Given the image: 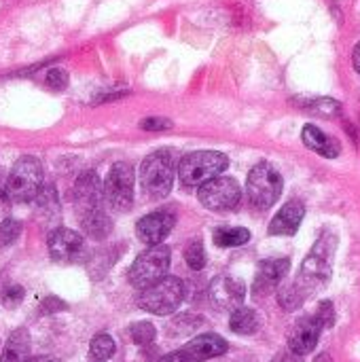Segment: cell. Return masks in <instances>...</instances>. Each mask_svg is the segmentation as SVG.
<instances>
[{
    "label": "cell",
    "instance_id": "obj_5",
    "mask_svg": "<svg viewBox=\"0 0 360 362\" xmlns=\"http://www.w3.org/2000/svg\"><path fill=\"white\" fill-rule=\"evenodd\" d=\"M229 165V159L223 155V153H216V151H197V153H191L187 155L182 161H180V168H178V176H180V182L185 187H202L206 185L208 180L221 176Z\"/></svg>",
    "mask_w": 360,
    "mask_h": 362
},
{
    "label": "cell",
    "instance_id": "obj_6",
    "mask_svg": "<svg viewBox=\"0 0 360 362\" xmlns=\"http://www.w3.org/2000/svg\"><path fill=\"white\" fill-rule=\"evenodd\" d=\"M170 261H172V252L168 246H163V244L151 246L149 250L138 255V259L132 263L129 274H127L129 284L138 291L153 286L155 282L166 278V274L170 269Z\"/></svg>",
    "mask_w": 360,
    "mask_h": 362
},
{
    "label": "cell",
    "instance_id": "obj_15",
    "mask_svg": "<svg viewBox=\"0 0 360 362\" xmlns=\"http://www.w3.org/2000/svg\"><path fill=\"white\" fill-rule=\"evenodd\" d=\"M104 202V185L95 172H83L74 182V204L76 212L100 208Z\"/></svg>",
    "mask_w": 360,
    "mask_h": 362
},
{
    "label": "cell",
    "instance_id": "obj_32",
    "mask_svg": "<svg viewBox=\"0 0 360 362\" xmlns=\"http://www.w3.org/2000/svg\"><path fill=\"white\" fill-rule=\"evenodd\" d=\"M23 297H25V293H23L21 286H17V284L15 286H8L4 291V295H2V305L8 308V310H13V308H17L23 301Z\"/></svg>",
    "mask_w": 360,
    "mask_h": 362
},
{
    "label": "cell",
    "instance_id": "obj_29",
    "mask_svg": "<svg viewBox=\"0 0 360 362\" xmlns=\"http://www.w3.org/2000/svg\"><path fill=\"white\" fill-rule=\"evenodd\" d=\"M21 233V223L15 221V218H4L0 223V248L4 246H11Z\"/></svg>",
    "mask_w": 360,
    "mask_h": 362
},
{
    "label": "cell",
    "instance_id": "obj_38",
    "mask_svg": "<svg viewBox=\"0 0 360 362\" xmlns=\"http://www.w3.org/2000/svg\"><path fill=\"white\" fill-rule=\"evenodd\" d=\"M28 362H57L55 358H51V356H36V358H30Z\"/></svg>",
    "mask_w": 360,
    "mask_h": 362
},
{
    "label": "cell",
    "instance_id": "obj_37",
    "mask_svg": "<svg viewBox=\"0 0 360 362\" xmlns=\"http://www.w3.org/2000/svg\"><path fill=\"white\" fill-rule=\"evenodd\" d=\"M352 64H354V70L360 74V42L354 47V53H352Z\"/></svg>",
    "mask_w": 360,
    "mask_h": 362
},
{
    "label": "cell",
    "instance_id": "obj_11",
    "mask_svg": "<svg viewBox=\"0 0 360 362\" xmlns=\"http://www.w3.org/2000/svg\"><path fill=\"white\" fill-rule=\"evenodd\" d=\"M208 297L212 305L221 312H236L246 299V286L233 276H216L208 286Z\"/></svg>",
    "mask_w": 360,
    "mask_h": 362
},
{
    "label": "cell",
    "instance_id": "obj_4",
    "mask_svg": "<svg viewBox=\"0 0 360 362\" xmlns=\"http://www.w3.org/2000/svg\"><path fill=\"white\" fill-rule=\"evenodd\" d=\"M185 299V284L174 276H166L163 280L155 282L153 286L140 291L138 308L155 314V316H170L174 314Z\"/></svg>",
    "mask_w": 360,
    "mask_h": 362
},
{
    "label": "cell",
    "instance_id": "obj_28",
    "mask_svg": "<svg viewBox=\"0 0 360 362\" xmlns=\"http://www.w3.org/2000/svg\"><path fill=\"white\" fill-rule=\"evenodd\" d=\"M199 325H202V318H197L193 314H185V316H180V318H176L172 322V327L168 329V333L170 335H187V333L195 331Z\"/></svg>",
    "mask_w": 360,
    "mask_h": 362
},
{
    "label": "cell",
    "instance_id": "obj_12",
    "mask_svg": "<svg viewBox=\"0 0 360 362\" xmlns=\"http://www.w3.org/2000/svg\"><path fill=\"white\" fill-rule=\"evenodd\" d=\"M174 214L168 210H157L151 212L146 216H142L136 225V235L140 242H144L146 246H157L161 244L174 229Z\"/></svg>",
    "mask_w": 360,
    "mask_h": 362
},
{
    "label": "cell",
    "instance_id": "obj_34",
    "mask_svg": "<svg viewBox=\"0 0 360 362\" xmlns=\"http://www.w3.org/2000/svg\"><path fill=\"white\" fill-rule=\"evenodd\" d=\"M66 310V303L57 297H47L42 303H40V312L42 314H55V312H62Z\"/></svg>",
    "mask_w": 360,
    "mask_h": 362
},
{
    "label": "cell",
    "instance_id": "obj_3",
    "mask_svg": "<svg viewBox=\"0 0 360 362\" xmlns=\"http://www.w3.org/2000/svg\"><path fill=\"white\" fill-rule=\"evenodd\" d=\"M174 174H176V170H174L172 155L166 151H157V153L149 155L140 165V172H138L140 187L153 199L168 197L174 187Z\"/></svg>",
    "mask_w": 360,
    "mask_h": 362
},
{
    "label": "cell",
    "instance_id": "obj_23",
    "mask_svg": "<svg viewBox=\"0 0 360 362\" xmlns=\"http://www.w3.org/2000/svg\"><path fill=\"white\" fill-rule=\"evenodd\" d=\"M115 354V339L106 333H98L89 344V358L93 362L110 361Z\"/></svg>",
    "mask_w": 360,
    "mask_h": 362
},
{
    "label": "cell",
    "instance_id": "obj_39",
    "mask_svg": "<svg viewBox=\"0 0 360 362\" xmlns=\"http://www.w3.org/2000/svg\"><path fill=\"white\" fill-rule=\"evenodd\" d=\"M314 362H331V356H329V354H320Z\"/></svg>",
    "mask_w": 360,
    "mask_h": 362
},
{
    "label": "cell",
    "instance_id": "obj_22",
    "mask_svg": "<svg viewBox=\"0 0 360 362\" xmlns=\"http://www.w3.org/2000/svg\"><path fill=\"white\" fill-rule=\"evenodd\" d=\"M250 242V231L244 227H221L214 231V244L221 248H236Z\"/></svg>",
    "mask_w": 360,
    "mask_h": 362
},
{
    "label": "cell",
    "instance_id": "obj_1",
    "mask_svg": "<svg viewBox=\"0 0 360 362\" xmlns=\"http://www.w3.org/2000/svg\"><path fill=\"white\" fill-rule=\"evenodd\" d=\"M335 250H337V238L335 233L331 231H325L316 244L312 246L310 255L306 257L303 265H301V272L297 276V280L293 282L295 288L308 299L312 297L318 288H323L329 278H331V272H333V257H335Z\"/></svg>",
    "mask_w": 360,
    "mask_h": 362
},
{
    "label": "cell",
    "instance_id": "obj_33",
    "mask_svg": "<svg viewBox=\"0 0 360 362\" xmlns=\"http://www.w3.org/2000/svg\"><path fill=\"white\" fill-rule=\"evenodd\" d=\"M140 127L146 132H161V129H170L172 121H168V119H144L140 123Z\"/></svg>",
    "mask_w": 360,
    "mask_h": 362
},
{
    "label": "cell",
    "instance_id": "obj_13",
    "mask_svg": "<svg viewBox=\"0 0 360 362\" xmlns=\"http://www.w3.org/2000/svg\"><path fill=\"white\" fill-rule=\"evenodd\" d=\"M323 331H325V329H323L320 320H318L314 314H312V316H303V318H299V320L295 322V327H293V331H291V335H289V348H291L293 352L306 356V354H310V352L316 348V344H318Z\"/></svg>",
    "mask_w": 360,
    "mask_h": 362
},
{
    "label": "cell",
    "instance_id": "obj_2",
    "mask_svg": "<svg viewBox=\"0 0 360 362\" xmlns=\"http://www.w3.org/2000/svg\"><path fill=\"white\" fill-rule=\"evenodd\" d=\"M42 182L45 174L40 159L34 155H23L13 163L11 174L4 180V195L13 204H28L40 195Z\"/></svg>",
    "mask_w": 360,
    "mask_h": 362
},
{
    "label": "cell",
    "instance_id": "obj_26",
    "mask_svg": "<svg viewBox=\"0 0 360 362\" xmlns=\"http://www.w3.org/2000/svg\"><path fill=\"white\" fill-rule=\"evenodd\" d=\"M129 335L136 346H151L157 337V331L151 322H136V325H132Z\"/></svg>",
    "mask_w": 360,
    "mask_h": 362
},
{
    "label": "cell",
    "instance_id": "obj_19",
    "mask_svg": "<svg viewBox=\"0 0 360 362\" xmlns=\"http://www.w3.org/2000/svg\"><path fill=\"white\" fill-rule=\"evenodd\" d=\"M79 218H81V227L83 231L93 238V240H104L110 235L112 231V223L108 218V214L104 212V208H91V210H85V212H79Z\"/></svg>",
    "mask_w": 360,
    "mask_h": 362
},
{
    "label": "cell",
    "instance_id": "obj_8",
    "mask_svg": "<svg viewBox=\"0 0 360 362\" xmlns=\"http://www.w3.org/2000/svg\"><path fill=\"white\" fill-rule=\"evenodd\" d=\"M134 182L136 172L132 163L119 161L110 168L104 180V199L117 212H127L134 204Z\"/></svg>",
    "mask_w": 360,
    "mask_h": 362
},
{
    "label": "cell",
    "instance_id": "obj_10",
    "mask_svg": "<svg viewBox=\"0 0 360 362\" xmlns=\"http://www.w3.org/2000/svg\"><path fill=\"white\" fill-rule=\"evenodd\" d=\"M47 248L55 263H79L85 257L83 235L66 227H57L49 233Z\"/></svg>",
    "mask_w": 360,
    "mask_h": 362
},
{
    "label": "cell",
    "instance_id": "obj_31",
    "mask_svg": "<svg viewBox=\"0 0 360 362\" xmlns=\"http://www.w3.org/2000/svg\"><path fill=\"white\" fill-rule=\"evenodd\" d=\"M314 316L320 320L323 329H331V327L335 325V310H333V303H331V301H323V303L318 305V310H316Z\"/></svg>",
    "mask_w": 360,
    "mask_h": 362
},
{
    "label": "cell",
    "instance_id": "obj_16",
    "mask_svg": "<svg viewBox=\"0 0 360 362\" xmlns=\"http://www.w3.org/2000/svg\"><path fill=\"white\" fill-rule=\"evenodd\" d=\"M291 261L289 259H265L257 267V278H255V295H267L272 293L289 274Z\"/></svg>",
    "mask_w": 360,
    "mask_h": 362
},
{
    "label": "cell",
    "instance_id": "obj_40",
    "mask_svg": "<svg viewBox=\"0 0 360 362\" xmlns=\"http://www.w3.org/2000/svg\"><path fill=\"white\" fill-rule=\"evenodd\" d=\"M4 193V182H2V176H0V195Z\"/></svg>",
    "mask_w": 360,
    "mask_h": 362
},
{
    "label": "cell",
    "instance_id": "obj_14",
    "mask_svg": "<svg viewBox=\"0 0 360 362\" xmlns=\"http://www.w3.org/2000/svg\"><path fill=\"white\" fill-rule=\"evenodd\" d=\"M227 350H229V346L221 335L206 333V335H199V337L191 339L189 344H185L178 352L189 362H204L223 356Z\"/></svg>",
    "mask_w": 360,
    "mask_h": 362
},
{
    "label": "cell",
    "instance_id": "obj_27",
    "mask_svg": "<svg viewBox=\"0 0 360 362\" xmlns=\"http://www.w3.org/2000/svg\"><path fill=\"white\" fill-rule=\"evenodd\" d=\"M310 112L314 115H320V117H335L342 112V104L331 100V98H320V100H314L310 106H308Z\"/></svg>",
    "mask_w": 360,
    "mask_h": 362
},
{
    "label": "cell",
    "instance_id": "obj_18",
    "mask_svg": "<svg viewBox=\"0 0 360 362\" xmlns=\"http://www.w3.org/2000/svg\"><path fill=\"white\" fill-rule=\"evenodd\" d=\"M301 138H303V144L308 148H312L314 153H318V155H323L327 159H335L339 155V151H342V146L337 144L335 138L327 136L325 132H320L314 125H306L303 132H301Z\"/></svg>",
    "mask_w": 360,
    "mask_h": 362
},
{
    "label": "cell",
    "instance_id": "obj_17",
    "mask_svg": "<svg viewBox=\"0 0 360 362\" xmlns=\"http://www.w3.org/2000/svg\"><path fill=\"white\" fill-rule=\"evenodd\" d=\"M303 216H306V206L299 199H291L272 218L267 231H269V235H295Z\"/></svg>",
    "mask_w": 360,
    "mask_h": 362
},
{
    "label": "cell",
    "instance_id": "obj_30",
    "mask_svg": "<svg viewBox=\"0 0 360 362\" xmlns=\"http://www.w3.org/2000/svg\"><path fill=\"white\" fill-rule=\"evenodd\" d=\"M45 83H47L51 89L62 91V89L68 87V72L62 70V68H51V70L47 72V76H45Z\"/></svg>",
    "mask_w": 360,
    "mask_h": 362
},
{
    "label": "cell",
    "instance_id": "obj_7",
    "mask_svg": "<svg viewBox=\"0 0 360 362\" xmlns=\"http://www.w3.org/2000/svg\"><path fill=\"white\" fill-rule=\"evenodd\" d=\"M282 176L280 172L269 165V163H257L246 180V193H248V202L252 208L259 210H267L272 208L280 195H282Z\"/></svg>",
    "mask_w": 360,
    "mask_h": 362
},
{
    "label": "cell",
    "instance_id": "obj_35",
    "mask_svg": "<svg viewBox=\"0 0 360 362\" xmlns=\"http://www.w3.org/2000/svg\"><path fill=\"white\" fill-rule=\"evenodd\" d=\"M272 362H303V356L297 354V352H293V350L289 348V350H282Z\"/></svg>",
    "mask_w": 360,
    "mask_h": 362
},
{
    "label": "cell",
    "instance_id": "obj_9",
    "mask_svg": "<svg viewBox=\"0 0 360 362\" xmlns=\"http://www.w3.org/2000/svg\"><path fill=\"white\" fill-rule=\"evenodd\" d=\"M242 199L240 182L229 176H216L199 187V202L212 212L233 210Z\"/></svg>",
    "mask_w": 360,
    "mask_h": 362
},
{
    "label": "cell",
    "instance_id": "obj_21",
    "mask_svg": "<svg viewBox=\"0 0 360 362\" xmlns=\"http://www.w3.org/2000/svg\"><path fill=\"white\" fill-rule=\"evenodd\" d=\"M229 327L236 335H255L261 327V318L250 308H238L236 312H231Z\"/></svg>",
    "mask_w": 360,
    "mask_h": 362
},
{
    "label": "cell",
    "instance_id": "obj_36",
    "mask_svg": "<svg viewBox=\"0 0 360 362\" xmlns=\"http://www.w3.org/2000/svg\"><path fill=\"white\" fill-rule=\"evenodd\" d=\"M159 362H189L180 352H174V354H168V356H163Z\"/></svg>",
    "mask_w": 360,
    "mask_h": 362
},
{
    "label": "cell",
    "instance_id": "obj_25",
    "mask_svg": "<svg viewBox=\"0 0 360 362\" xmlns=\"http://www.w3.org/2000/svg\"><path fill=\"white\" fill-rule=\"evenodd\" d=\"M278 301H280V305L286 310V312H293V310H297V308H301L303 305V301H306V297L295 288V284L291 282V284H286V286H282L280 288V293H278Z\"/></svg>",
    "mask_w": 360,
    "mask_h": 362
},
{
    "label": "cell",
    "instance_id": "obj_20",
    "mask_svg": "<svg viewBox=\"0 0 360 362\" xmlns=\"http://www.w3.org/2000/svg\"><path fill=\"white\" fill-rule=\"evenodd\" d=\"M28 354H30V333L28 329H15L8 339L6 346L0 354V362H28Z\"/></svg>",
    "mask_w": 360,
    "mask_h": 362
},
{
    "label": "cell",
    "instance_id": "obj_24",
    "mask_svg": "<svg viewBox=\"0 0 360 362\" xmlns=\"http://www.w3.org/2000/svg\"><path fill=\"white\" fill-rule=\"evenodd\" d=\"M185 261L193 272H202L206 267V248H204L202 240H193L185 248Z\"/></svg>",
    "mask_w": 360,
    "mask_h": 362
}]
</instances>
